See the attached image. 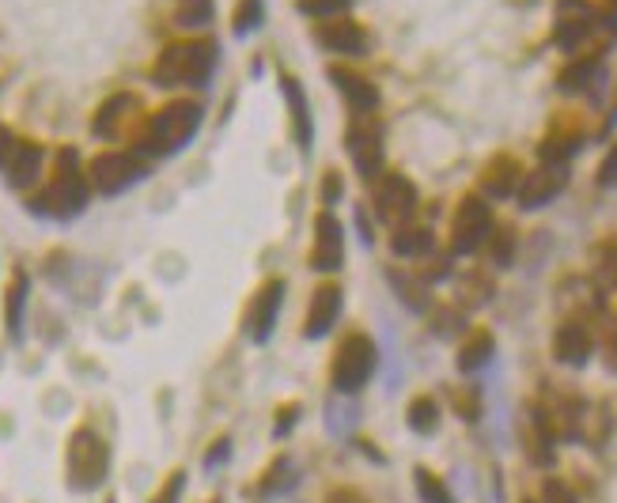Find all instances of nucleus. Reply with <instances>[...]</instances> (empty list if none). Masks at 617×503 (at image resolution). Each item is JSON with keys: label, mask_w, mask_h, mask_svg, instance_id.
Wrapping results in <instances>:
<instances>
[{"label": "nucleus", "mask_w": 617, "mask_h": 503, "mask_svg": "<svg viewBox=\"0 0 617 503\" xmlns=\"http://www.w3.org/2000/svg\"><path fill=\"white\" fill-rule=\"evenodd\" d=\"M220 65V46L209 38L168 42L152 65V84L160 87H205Z\"/></svg>", "instance_id": "1"}, {"label": "nucleus", "mask_w": 617, "mask_h": 503, "mask_svg": "<svg viewBox=\"0 0 617 503\" xmlns=\"http://www.w3.org/2000/svg\"><path fill=\"white\" fill-rule=\"evenodd\" d=\"M201 102L194 99H175L168 107H160L152 118L145 122V133L137 137V151L145 159H163L175 156V151L186 148L194 140V133L201 130Z\"/></svg>", "instance_id": "2"}, {"label": "nucleus", "mask_w": 617, "mask_h": 503, "mask_svg": "<svg viewBox=\"0 0 617 503\" xmlns=\"http://www.w3.org/2000/svg\"><path fill=\"white\" fill-rule=\"evenodd\" d=\"M88 197H91V182L81 171V156L73 148H61L50 186L30 201V209L38 216H53V220H73V216L88 209Z\"/></svg>", "instance_id": "3"}, {"label": "nucleus", "mask_w": 617, "mask_h": 503, "mask_svg": "<svg viewBox=\"0 0 617 503\" xmlns=\"http://www.w3.org/2000/svg\"><path fill=\"white\" fill-rule=\"evenodd\" d=\"M379 367V348L368 333H349V338L337 345L334 364H330V382H334L337 394H360L371 382Z\"/></svg>", "instance_id": "4"}, {"label": "nucleus", "mask_w": 617, "mask_h": 503, "mask_svg": "<svg viewBox=\"0 0 617 503\" xmlns=\"http://www.w3.org/2000/svg\"><path fill=\"white\" fill-rule=\"evenodd\" d=\"M69 484L76 492H95L102 481H107L110 469V446L107 439L95 428H76L73 439H69Z\"/></svg>", "instance_id": "5"}, {"label": "nucleus", "mask_w": 617, "mask_h": 503, "mask_svg": "<svg viewBox=\"0 0 617 503\" xmlns=\"http://www.w3.org/2000/svg\"><path fill=\"white\" fill-rule=\"evenodd\" d=\"M145 174H148V159L140 156L137 148H133V151H102V156L91 159L88 182H91L95 194L118 197V194H125L129 186H137Z\"/></svg>", "instance_id": "6"}, {"label": "nucleus", "mask_w": 617, "mask_h": 503, "mask_svg": "<svg viewBox=\"0 0 617 503\" xmlns=\"http://www.w3.org/2000/svg\"><path fill=\"white\" fill-rule=\"evenodd\" d=\"M496 220H493V209L481 194H466L455 209V220H451V254L466 258V254H478L481 246L489 243L493 235Z\"/></svg>", "instance_id": "7"}, {"label": "nucleus", "mask_w": 617, "mask_h": 503, "mask_svg": "<svg viewBox=\"0 0 617 503\" xmlns=\"http://www.w3.org/2000/svg\"><path fill=\"white\" fill-rule=\"evenodd\" d=\"M345 151H349L356 174L363 182H375L383 174L386 148H383V125L375 122V114H356V122H349V130H345Z\"/></svg>", "instance_id": "8"}, {"label": "nucleus", "mask_w": 617, "mask_h": 503, "mask_svg": "<svg viewBox=\"0 0 617 503\" xmlns=\"http://www.w3.org/2000/svg\"><path fill=\"white\" fill-rule=\"evenodd\" d=\"M599 20L603 15L591 0H557L553 4V46H560L565 53H580V46L591 38Z\"/></svg>", "instance_id": "9"}, {"label": "nucleus", "mask_w": 617, "mask_h": 503, "mask_svg": "<svg viewBox=\"0 0 617 503\" xmlns=\"http://www.w3.org/2000/svg\"><path fill=\"white\" fill-rule=\"evenodd\" d=\"M371 205H375L379 220L391 223V228H402V223H409V216L417 212V205H421V194H417V186L406 179V174L391 171V174H383V179H375V189H371Z\"/></svg>", "instance_id": "10"}, {"label": "nucleus", "mask_w": 617, "mask_h": 503, "mask_svg": "<svg viewBox=\"0 0 617 503\" xmlns=\"http://www.w3.org/2000/svg\"><path fill=\"white\" fill-rule=\"evenodd\" d=\"M314 42H319L326 53H337V58H368V50H371L368 30H363L349 12L314 23Z\"/></svg>", "instance_id": "11"}, {"label": "nucleus", "mask_w": 617, "mask_h": 503, "mask_svg": "<svg viewBox=\"0 0 617 503\" xmlns=\"http://www.w3.org/2000/svg\"><path fill=\"white\" fill-rule=\"evenodd\" d=\"M284 292H288V284H284L281 277H273V281H266L262 287H258L255 299H250L247 338L255 341V345H266V341L273 338L276 318H281V307H284Z\"/></svg>", "instance_id": "12"}, {"label": "nucleus", "mask_w": 617, "mask_h": 503, "mask_svg": "<svg viewBox=\"0 0 617 503\" xmlns=\"http://www.w3.org/2000/svg\"><path fill=\"white\" fill-rule=\"evenodd\" d=\"M345 266V228L334 212L314 216V246H311V269L314 273H337Z\"/></svg>", "instance_id": "13"}, {"label": "nucleus", "mask_w": 617, "mask_h": 503, "mask_svg": "<svg viewBox=\"0 0 617 503\" xmlns=\"http://www.w3.org/2000/svg\"><path fill=\"white\" fill-rule=\"evenodd\" d=\"M568 186V163H542L538 171H530L519 182V209L534 212L545 209L550 201H557V194Z\"/></svg>", "instance_id": "14"}, {"label": "nucleus", "mask_w": 617, "mask_h": 503, "mask_svg": "<svg viewBox=\"0 0 617 503\" xmlns=\"http://www.w3.org/2000/svg\"><path fill=\"white\" fill-rule=\"evenodd\" d=\"M342 307H345V295L337 284H319L311 295V307H307V326L304 333L311 341L326 338L330 330L337 326V318H342Z\"/></svg>", "instance_id": "15"}, {"label": "nucleus", "mask_w": 617, "mask_h": 503, "mask_svg": "<svg viewBox=\"0 0 617 503\" xmlns=\"http://www.w3.org/2000/svg\"><path fill=\"white\" fill-rule=\"evenodd\" d=\"M519 182H523V167H519L516 156H493L481 171L478 186L481 197H493V201H508V197L519 194Z\"/></svg>", "instance_id": "16"}, {"label": "nucleus", "mask_w": 617, "mask_h": 503, "mask_svg": "<svg viewBox=\"0 0 617 503\" xmlns=\"http://www.w3.org/2000/svg\"><path fill=\"white\" fill-rule=\"evenodd\" d=\"M137 114H140V99H137V95L118 91V95H110V99L99 107V114H95V122H91V133L99 140H114V137H122L125 125H129Z\"/></svg>", "instance_id": "17"}, {"label": "nucleus", "mask_w": 617, "mask_h": 503, "mask_svg": "<svg viewBox=\"0 0 617 503\" xmlns=\"http://www.w3.org/2000/svg\"><path fill=\"white\" fill-rule=\"evenodd\" d=\"M591 348H595V338H591L588 322H580V318H568L553 333V356H557V364L583 367L591 359Z\"/></svg>", "instance_id": "18"}, {"label": "nucleus", "mask_w": 617, "mask_h": 503, "mask_svg": "<svg viewBox=\"0 0 617 503\" xmlns=\"http://www.w3.org/2000/svg\"><path fill=\"white\" fill-rule=\"evenodd\" d=\"M42 163H46V148L35 140H15L12 156L4 163V179L12 189H30L42 174Z\"/></svg>", "instance_id": "19"}, {"label": "nucleus", "mask_w": 617, "mask_h": 503, "mask_svg": "<svg viewBox=\"0 0 617 503\" xmlns=\"http://www.w3.org/2000/svg\"><path fill=\"white\" fill-rule=\"evenodd\" d=\"M281 91H284V99H288L292 133H296L299 151H311V140H314V118H311V102H307V91H304V84H299V76L284 72V76H281Z\"/></svg>", "instance_id": "20"}, {"label": "nucleus", "mask_w": 617, "mask_h": 503, "mask_svg": "<svg viewBox=\"0 0 617 503\" xmlns=\"http://www.w3.org/2000/svg\"><path fill=\"white\" fill-rule=\"evenodd\" d=\"M330 79H334V87L345 95V102L353 107V114H375V110H379V87L371 84L368 76H360V72H353V69L334 65V69H330Z\"/></svg>", "instance_id": "21"}, {"label": "nucleus", "mask_w": 617, "mask_h": 503, "mask_svg": "<svg viewBox=\"0 0 617 503\" xmlns=\"http://www.w3.org/2000/svg\"><path fill=\"white\" fill-rule=\"evenodd\" d=\"M599 76H603V50L576 53V58L560 69L557 87H560V91H568V95H576V91H588V87H595Z\"/></svg>", "instance_id": "22"}, {"label": "nucleus", "mask_w": 617, "mask_h": 503, "mask_svg": "<svg viewBox=\"0 0 617 503\" xmlns=\"http://www.w3.org/2000/svg\"><path fill=\"white\" fill-rule=\"evenodd\" d=\"M432 228H424V223H402V228H394L391 235V250L398 254V258H424V254H432Z\"/></svg>", "instance_id": "23"}, {"label": "nucleus", "mask_w": 617, "mask_h": 503, "mask_svg": "<svg viewBox=\"0 0 617 503\" xmlns=\"http://www.w3.org/2000/svg\"><path fill=\"white\" fill-rule=\"evenodd\" d=\"M493 353H496L493 333H489V330H473L470 338L462 341V348H458V371H462V375H478L481 367L493 359Z\"/></svg>", "instance_id": "24"}, {"label": "nucleus", "mask_w": 617, "mask_h": 503, "mask_svg": "<svg viewBox=\"0 0 617 503\" xmlns=\"http://www.w3.org/2000/svg\"><path fill=\"white\" fill-rule=\"evenodd\" d=\"M27 292H30V281L27 273H15L12 284H8V295H4V326L12 338L23 333V307H27Z\"/></svg>", "instance_id": "25"}, {"label": "nucleus", "mask_w": 617, "mask_h": 503, "mask_svg": "<svg viewBox=\"0 0 617 503\" xmlns=\"http://www.w3.org/2000/svg\"><path fill=\"white\" fill-rule=\"evenodd\" d=\"M583 137L576 130L568 133H550L542 144H538V156H542V163H568V159L580 151Z\"/></svg>", "instance_id": "26"}, {"label": "nucleus", "mask_w": 617, "mask_h": 503, "mask_svg": "<svg viewBox=\"0 0 617 503\" xmlns=\"http://www.w3.org/2000/svg\"><path fill=\"white\" fill-rule=\"evenodd\" d=\"M266 23V0H235L232 8V35L247 38Z\"/></svg>", "instance_id": "27"}, {"label": "nucleus", "mask_w": 617, "mask_h": 503, "mask_svg": "<svg viewBox=\"0 0 617 503\" xmlns=\"http://www.w3.org/2000/svg\"><path fill=\"white\" fill-rule=\"evenodd\" d=\"M406 425L417 431V435H432V431L440 428V405L436 397L421 394L409 402V413H406Z\"/></svg>", "instance_id": "28"}, {"label": "nucleus", "mask_w": 617, "mask_h": 503, "mask_svg": "<svg viewBox=\"0 0 617 503\" xmlns=\"http://www.w3.org/2000/svg\"><path fill=\"white\" fill-rule=\"evenodd\" d=\"M595 281L603 292H614L617 287V235L603 238L595 250Z\"/></svg>", "instance_id": "29"}, {"label": "nucleus", "mask_w": 617, "mask_h": 503, "mask_svg": "<svg viewBox=\"0 0 617 503\" xmlns=\"http://www.w3.org/2000/svg\"><path fill=\"white\" fill-rule=\"evenodd\" d=\"M414 484H417V492H421V500H424V503H455V496H451V489L440 481L436 474H432V469L417 466V469H414Z\"/></svg>", "instance_id": "30"}, {"label": "nucleus", "mask_w": 617, "mask_h": 503, "mask_svg": "<svg viewBox=\"0 0 617 503\" xmlns=\"http://www.w3.org/2000/svg\"><path fill=\"white\" fill-rule=\"evenodd\" d=\"M175 23L178 27H209L212 23V0H178Z\"/></svg>", "instance_id": "31"}, {"label": "nucleus", "mask_w": 617, "mask_h": 503, "mask_svg": "<svg viewBox=\"0 0 617 503\" xmlns=\"http://www.w3.org/2000/svg\"><path fill=\"white\" fill-rule=\"evenodd\" d=\"M485 246L496 266H511V261H516V228H493Z\"/></svg>", "instance_id": "32"}, {"label": "nucleus", "mask_w": 617, "mask_h": 503, "mask_svg": "<svg viewBox=\"0 0 617 503\" xmlns=\"http://www.w3.org/2000/svg\"><path fill=\"white\" fill-rule=\"evenodd\" d=\"M296 484V474H292V458H276L273 466H269V474L262 477V496H276V492L292 489Z\"/></svg>", "instance_id": "33"}, {"label": "nucleus", "mask_w": 617, "mask_h": 503, "mask_svg": "<svg viewBox=\"0 0 617 503\" xmlns=\"http://www.w3.org/2000/svg\"><path fill=\"white\" fill-rule=\"evenodd\" d=\"M391 284L398 287V295H402V303H406V307H414V310L429 307V292H424L421 281H409V277H402V273H391Z\"/></svg>", "instance_id": "34"}, {"label": "nucleus", "mask_w": 617, "mask_h": 503, "mask_svg": "<svg viewBox=\"0 0 617 503\" xmlns=\"http://www.w3.org/2000/svg\"><path fill=\"white\" fill-rule=\"evenodd\" d=\"M353 0H299V12L311 20H330V15H345Z\"/></svg>", "instance_id": "35"}, {"label": "nucleus", "mask_w": 617, "mask_h": 503, "mask_svg": "<svg viewBox=\"0 0 617 503\" xmlns=\"http://www.w3.org/2000/svg\"><path fill=\"white\" fill-rule=\"evenodd\" d=\"M451 402H455V413L462 420H478L481 417V402L473 390H451Z\"/></svg>", "instance_id": "36"}, {"label": "nucleus", "mask_w": 617, "mask_h": 503, "mask_svg": "<svg viewBox=\"0 0 617 503\" xmlns=\"http://www.w3.org/2000/svg\"><path fill=\"white\" fill-rule=\"evenodd\" d=\"M542 503H580V500H576V492L568 489L560 477H545V481H542Z\"/></svg>", "instance_id": "37"}, {"label": "nucleus", "mask_w": 617, "mask_h": 503, "mask_svg": "<svg viewBox=\"0 0 617 503\" xmlns=\"http://www.w3.org/2000/svg\"><path fill=\"white\" fill-rule=\"evenodd\" d=\"M342 174H337V171H326V174H322V186H319V197H322V205H326V209H330V205H337V201H342Z\"/></svg>", "instance_id": "38"}, {"label": "nucleus", "mask_w": 617, "mask_h": 503, "mask_svg": "<svg viewBox=\"0 0 617 503\" xmlns=\"http://www.w3.org/2000/svg\"><path fill=\"white\" fill-rule=\"evenodd\" d=\"M599 186H617V140H614V148L606 151L603 167H599Z\"/></svg>", "instance_id": "39"}, {"label": "nucleus", "mask_w": 617, "mask_h": 503, "mask_svg": "<svg viewBox=\"0 0 617 503\" xmlns=\"http://www.w3.org/2000/svg\"><path fill=\"white\" fill-rule=\"evenodd\" d=\"M182 489H186V474H175L168 484H163V492H160V496H156L152 503H178Z\"/></svg>", "instance_id": "40"}, {"label": "nucleus", "mask_w": 617, "mask_h": 503, "mask_svg": "<svg viewBox=\"0 0 617 503\" xmlns=\"http://www.w3.org/2000/svg\"><path fill=\"white\" fill-rule=\"evenodd\" d=\"M326 503H368V496L363 492L349 489V484H337V489L326 492Z\"/></svg>", "instance_id": "41"}, {"label": "nucleus", "mask_w": 617, "mask_h": 503, "mask_svg": "<svg viewBox=\"0 0 617 503\" xmlns=\"http://www.w3.org/2000/svg\"><path fill=\"white\" fill-rule=\"evenodd\" d=\"M224 458H232V439H217V446H212L209 454H205V466H220Z\"/></svg>", "instance_id": "42"}, {"label": "nucleus", "mask_w": 617, "mask_h": 503, "mask_svg": "<svg viewBox=\"0 0 617 503\" xmlns=\"http://www.w3.org/2000/svg\"><path fill=\"white\" fill-rule=\"evenodd\" d=\"M296 420H299V405H284L281 420H276V435H288V428H296Z\"/></svg>", "instance_id": "43"}, {"label": "nucleus", "mask_w": 617, "mask_h": 503, "mask_svg": "<svg viewBox=\"0 0 617 503\" xmlns=\"http://www.w3.org/2000/svg\"><path fill=\"white\" fill-rule=\"evenodd\" d=\"M12 148H15V137H12V130H8V125L0 122V171H4L8 156H12Z\"/></svg>", "instance_id": "44"}, {"label": "nucleus", "mask_w": 617, "mask_h": 503, "mask_svg": "<svg viewBox=\"0 0 617 503\" xmlns=\"http://www.w3.org/2000/svg\"><path fill=\"white\" fill-rule=\"evenodd\" d=\"M606 367H610V371L617 375V326H614V330L610 333H606Z\"/></svg>", "instance_id": "45"}, {"label": "nucleus", "mask_w": 617, "mask_h": 503, "mask_svg": "<svg viewBox=\"0 0 617 503\" xmlns=\"http://www.w3.org/2000/svg\"><path fill=\"white\" fill-rule=\"evenodd\" d=\"M356 223H360V238H363V243H371V223H368V216L356 212Z\"/></svg>", "instance_id": "46"}, {"label": "nucleus", "mask_w": 617, "mask_h": 503, "mask_svg": "<svg viewBox=\"0 0 617 503\" xmlns=\"http://www.w3.org/2000/svg\"><path fill=\"white\" fill-rule=\"evenodd\" d=\"M523 503H534V500H523Z\"/></svg>", "instance_id": "47"}, {"label": "nucleus", "mask_w": 617, "mask_h": 503, "mask_svg": "<svg viewBox=\"0 0 617 503\" xmlns=\"http://www.w3.org/2000/svg\"><path fill=\"white\" fill-rule=\"evenodd\" d=\"M212 503H220V500H212Z\"/></svg>", "instance_id": "48"}, {"label": "nucleus", "mask_w": 617, "mask_h": 503, "mask_svg": "<svg viewBox=\"0 0 617 503\" xmlns=\"http://www.w3.org/2000/svg\"><path fill=\"white\" fill-rule=\"evenodd\" d=\"M110 503H114V500H110Z\"/></svg>", "instance_id": "49"}]
</instances>
